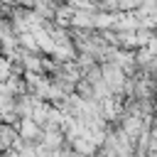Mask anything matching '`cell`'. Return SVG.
<instances>
[{"label": "cell", "mask_w": 157, "mask_h": 157, "mask_svg": "<svg viewBox=\"0 0 157 157\" xmlns=\"http://www.w3.org/2000/svg\"><path fill=\"white\" fill-rule=\"evenodd\" d=\"M10 76H12V64L0 54V83H2V81H7Z\"/></svg>", "instance_id": "5b68a950"}, {"label": "cell", "mask_w": 157, "mask_h": 157, "mask_svg": "<svg viewBox=\"0 0 157 157\" xmlns=\"http://www.w3.org/2000/svg\"><path fill=\"white\" fill-rule=\"evenodd\" d=\"M15 140H17V130H15L12 125L0 123V155L10 152V150H12V145H15Z\"/></svg>", "instance_id": "277c9868"}, {"label": "cell", "mask_w": 157, "mask_h": 157, "mask_svg": "<svg viewBox=\"0 0 157 157\" xmlns=\"http://www.w3.org/2000/svg\"><path fill=\"white\" fill-rule=\"evenodd\" d=\"M101 81L108 86V91L115 96V93H123L125 91V83H128V76L115 66V64H103L101 66Z\"/></svg>", "instance_id": "6da1fadb"}, {"label": "cell", "mask_w": 157, "mask_h": 157, "mask_svg": "<svg viewBox=\"0 0 157 157\" xmlns=\"http://www.w3.org/2000/svg\"><path fill=\"white\" fill-rule=\"evenodd\" d=\"M0 12H7V7H2V5H0Z\"/></svg>", "instance_id": "8992f818"}, {"label": "cell", "mask_w": 157, "mask_h": 157, "mask_svg": "<svg viewBox=\"0 0 157 157\" xmlns=\"http://www.w3.org/2000/svg\"><path fill=\"white\" fill-rule=\"evenodd\" d=\"M15 130H17V137L25 140V142H39V135H42V128L29 120V118H22L15 123Z\"/></svg>", "instance_id": "7a4b0ae2"}, {"label": "cell", "mask_w": 157, "mask_h": 157, "mask_svg": "<svg viewBox=\"0 0 157 157\" xmlns=\"http://www.w3.org/2000/svg\"><path fill=\"white\" fill-rule=\"evenodd\" d=\"M98 108H101V118L103 120H118V115H123V101L115 98V96L101 101Z\"/></svg>", "instance_id": "3957f363"}]
</instances>
